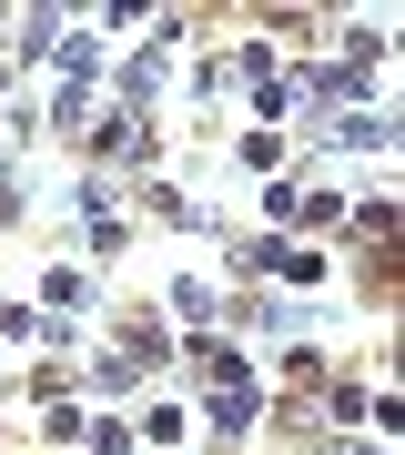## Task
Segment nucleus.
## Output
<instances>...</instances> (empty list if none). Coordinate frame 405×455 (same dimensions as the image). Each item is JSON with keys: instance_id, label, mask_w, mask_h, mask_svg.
<instances>
[{"instance_id": "obj_1", "label": "nucleus", "mask_w": 405, "mask_h": 455, "mask_svg": "<svg viewBox=\"0 0 405 455\" xmlns=\"http://www.w3.org/2000/svg\"><path fill=\"white\" fill-rule=\"evenodd\" d=\"M335 455H355V445H335Z\"/></svg>"}]
</instances>
